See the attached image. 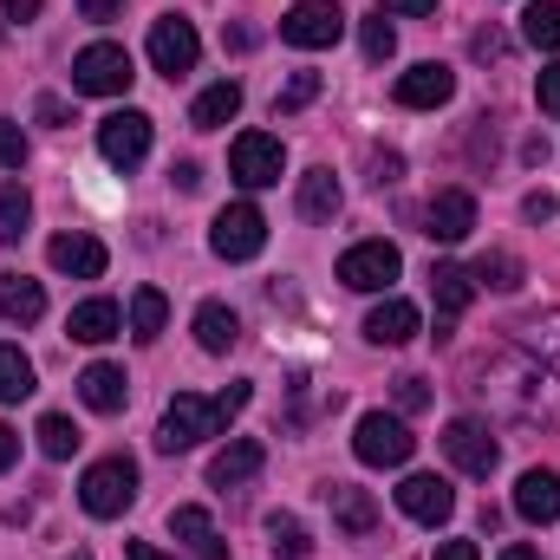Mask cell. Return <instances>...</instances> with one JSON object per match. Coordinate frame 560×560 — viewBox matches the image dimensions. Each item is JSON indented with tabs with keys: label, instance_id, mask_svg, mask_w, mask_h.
<instances>
[{
	"label": "cell",
	"instance_id": "obj_1",
	"mask_svg": "<svg viewBox=\"0 0 560 560\" xmlns=\"http://www.w3.org/2000/svg\"><path fill=\"white\" fill-rule=\"evenodd\" d=\"M248 405V385H229L222 398H196V392H176L170 398V411H163V430H156V450H196V443H209V436H222L229 418Z\"/></svg>",
	"mask_w": 560,
	"mask_h": 560
},
{
	"label": "cell",
	"instance_id": "obj_2",
	"mask_svg": "<svg viewBox=\"0 0 560 560\" xmlns=\"http://www.w3.org/2000/svg\"><path fill=\"white\" fill-rule=\"evenodd\" d=\"M79 502H85V515L118 522V515L138 502V463H131V456H98V463L79 476Z\"/></svg>",
	"mask_w": 560,
	"mask_h": 560
},
{
	"label": "cell",
	"instance_id": "obj_3",
	"mask_svg": "<svg viewBox=\"0 0 560 560\" xmlns=\"http://www.w3.org/2000/svg\"><path fill=\"white\" fill-rule=\"evenodd\" d=\"M411 450H418V436L405 430V418L365 411L359 430H352V456H359L365 469H405V463H411Z\"/></svg>",
	"mask_w": 560,
	"mask_h": 560
},
{
	"label": "cell",
	"instance_id": "obj_4",
	"mask_svg": "<svg viewBox=\"0 0 560 560\" xmlns=\"http://www.w3.org/2000/svg\"><path fill=\"white\" fill-rule=\"evenodd\" d=\"M131 52L125 46H112V39H98V46H85L79 59H72V85L85 92V98H125L131 92Z\"/></svg>",
	"mask_w": 560,
	"mask_h": 560
},
{
	"label": "cell",
	"instance_id": "obj_5",
	"mask_svg": "<svg viewBox=\"0 0 560 560\" xmlns=\"http://www.w3.org/2000/svg\"><path fill=\"white\" fill-rule=\"evenodd\" d=\"M209 248H215L222 261H255V255L268 248V215H261L255 202H229V209L215 215V229H209Z\"/></svg>",
	"mask_w": 560,
	"mask_h": 560
},
{
	"label": "cell",
	"instance_id": "obj_6",
	"mask_svg": "<svg viewBox=\"0 0 560 560\" xmlns=\"http://www.w3.org/2000/svg\"><path fill=\"white\" fill-rule=\"evenodd\" d=\"M339 33H346V7H339V0H293L287 20H280V39L300 46V52L339 46Z\"/></svg>",
	"mask_w": 560,
	"mask_h": 560
},
{
	"label": "cell",
	"instance_id": "obj_7",
	"mask_svg": "<svg viewBox=\"0 0 560 560\" xmlns=\"http://www.w3.org/2000/svg\"><path fill=\"white\" fill-rule=\"evenodd\" d=\"M196 59H202L196 26H189L183 13H163V20L150 26V66H156L163 79H183V72H196Z\"/></svg>",
	"mask_w": 560,
	"mask_h": 560
},
{
	"label": "cell",
	"instance_id": "obj_8",
	"mask_svg": "<svg viewBox=\"0 0 560 560\" xmlns=\"http://www.w3.org/2000/svg\"><path fill=\"white\" fill-rule=\"evenodd\" d=\"M405 268V255L392 248V242H359V248H346L339 255V280L352 287V293H385L392 280Z\"/></svg>",
	"mask_w": 560,
	"mask_h": 560
},
{
	"label": "cell",
	"instance_id": "obj_9",
	"mask_svg": "<svg viewBox=\"0 0 560 560\" xmlns=\"http://www.w3.org/2000/svg\"><path fill=\"white\" fill-rule=\"evenodd\" d=\"M229 170H235L242 189H268V183H280V170H287V150L268 131H242L235 150H229Z\"/></svg>",
	"mask_w": 560,
	"mask_h": 560
},
{
	"label": "cell",
	"instance_id": "obj_10",
	"mask_svg": "<svg viewBox=\"0 0 560 560\" xmlns=\"http://www.w3.org/2000/svg\"><path fill=\"white\" fill-rule=\"evenodd\" d=\"M443 456H450L463 476H489V469L502 463V450H495L489 423H476V418H456L450 430H443Z\"/></svg>",
	"mask_w": 560,
	"mask_h": 560
},
{
	"label": "cell",
	"instance_id": "obj_11",
	"mask_svg": "<svg viewBox=\"0 0 560 560\" xmlns=\"http://www.w3.org/2000/svg\"><path fill=\"white\" fill-rule=\"evenodd\" d=\"M98 150H105V163L138 170L143 156H150V118H143V112H112V118L98 125Z\"/></svg>",
	"mask_w": 560,
	"mask_h": 560
},
{
	"label": "cell",
	"instance_id": "obj_12",
	"mask_svg": "<svg viewBox=\"0 0 560 560\" xmlns=\"http://www.w3.org/2000/svg\"><path fill=\"white\" fill-rule=\"evenodd\" d=\"M392 98H398L405 112H436V105H450V98H456V72H450V66H436V59H423V66H411V72L392 85Z\"/></svg>",
	"mask_w": 560,
	"mask_h": 560
},
{
	"label": "cell",
	"instance_id": "obj_13",
	"mask_svg": "<svg viewBox=\"0 0 560 560\" xmlns=\"http://www.w3.org/2000/svg\"><path fill=\"white\" fill-rule=\"evenodd\" d=\"M398 509H405L411 522H423V528H443V522L456 515V489H450L443 476H405V482H398Z\"/></svg>",
	"mask_w": 560,
	"mask_h": 560
},
{
	"label": "cell",
	"instance_id": "obj_14",
	"mask_svg": "<svg viewBox=\"0 0 560 560\" xmlns=\"http://www.w3.org/2000/svg\"><path fill=\"white\" fill-rule=\"evenodd\" d=\"M469 229H476V196H469V189H436L430 209H423V235L450 248V242H463Z\"/></svg>",
	"mask_w": 560,
	"mask_h": 560
},
{
	"label": "cell",
	"instance_id": "obj_15",
	"mask_svg": "<svg viewBox=\"0 0 560 560\" xmlns=\"http://www.w3.org/2000/svg\"><path fill=\"white\" fill-rule=\"evenodd\" d=\"M261 469H268V443H261V436H235L229 450H215L209 482H215V489H242V482H255Z\"/></svg>",
	"mask_w": 560,
	"mask_h": 560
},
{
	"label": "cell",
	"instance_id": "obj_16",
	"mask_svg": "<svg viewBox=\"0 0 560 560\" xmlns=\"http://www.w3.org/2000/svg\"><path fill=\"white\" fill-rule=\"evenodd\" d=\"M46 261H52L59 275H72V280H98L112 255H105V242H98V235H79V229H72V235H52Z\"/></svg>",
	"mask_w": 560,
	"mask_h": 560
},
{
	"label": "cell",
	"instance_id": "obj_17",
	"mask_svg": "<svg viewBox=\"0 0 560 560\" xmlns=\"http://www.w3.org/2000/svg\"><path fill=\"white\" fill-rule=\"evenodd\" d=\"M515 515L535 522V528L560 522V476L555 469H528V476L515 482Z\"/></svg>",
	"mask_w": 560,
	"mask_h": 560
},
{
	"label": "cell",
	"instance_id": "obj_18",
	"mask_svg": "<svg viewBox=\"0 0 560 560\" xmlns=\"http://www.w3.org/2000/svg\"><path fill=\"white\" fill-rule=\"evenodd\" d=\"M418 326H423V313L411 300H378V306L365 313V339H372V346H411Z\"/></svg>",
	"mask_w": 560,
	"mask_h": 560
},
{
	"label": "cell",
	"instance_id": "obj_19",
	"mask_svg": "<svg viewBox=\"0 0 560 560\" xmlns=\"http://www.w3.org/2000/svg\"><path fill=\"white\" fill-rule=\"evenodd\" d=\"M170 535L189 548V560H229V541L215 535L209 509H170Z\"/></svg>",
	"mask_w": 560,
	"mask_h": 560
},
{
	"label": "cell",
	"instance_id": "obj_20",
	"mask_svg": "<svg viewBox=\"0 0 560 560\" xmlns=\"http://www.w3.org/2000/svg\"><path fill=\"white\" fill-rule=\"evenodd\" d=\"M79 398H85L98 418H118L125 398H131V378H125L118 365H85V372H79Z\"/></svg>",
	"mask_w": 560,
	"mask_h": 560
},
{
	"label": "cell",
	"instance_id": "obj_21",
	"mask_svg": "<svg viewBox=\"0 0 560 560\" xmlns=\"http://www.w3.org/2000/svg\"><path fill=\"white\" fill-rule=\"evenodd\" d=\"M326 502H332V522H339L352 541H365V535L378 528V502H372L359 482H332V489H326Z\"/></svg>",
	"mask_w": 560,
	"mask_h": 560
},
{
	"label": "cell",
	"instance_id": "obj_22",
	"mask_svg": "<svg viewBox=\"0 0 560 560\" xmlns=\"http://www.w3.org/2000/svg\"><path fill=\"white\" fill-rule=\"evenodd\" d=\"M118 326H125L118 300H85V306H72V319H66V332H72L79 346H105V339H118Z\"/></svg>",
	"mask_w": 560,
	"mask_h": 560
},
{
	"label": "cell",
	"instance_id": "obj_23",
	"mask_svg": "<svg viewBox=\"0 0 560 560\" xmlns=\"http://www.w3.org/2000/svg\"><path fill=\"white\" fill-rule=\"evenodd\" d=\"M0 313L13 319V326H33V319H46V287L26 275H0Z\"/></svg>",
	"mask_w": 560,
	"mask_h": 560
},
{
	"label": "cell",
	"instance_id": "obj_24",
	"mask_svg": "<svg viewBox=\"0 0 560 560\" xmlns=\"http://www.w3.org/2000/svg\"><path fill=\"white\" fill-rule=\"evenodd\" d=\"M339 202H346V189H339L332 170H306V176H300V215H306V222H332Z\"/></svg>",
	"mask_w": 560,
	"mask_h": 560
},
{
	"label": "cell",
	"instance_id": "obj_25",
	"mask_svg": "<svg viewBox=\"0 0 560 560\" xmlns=\"http://www.w3.org/2000/svg\"><path fill=\"white\" fill-rule=\"evenodd\" d=\"M235 112H242V85H235V79H222V85H209V92L189 105V125H196V131H222Z\"/></svg>",
	"mask_w": 560,
	"mask_h": 560
},
{
	"label": "cell",
	"instance_id": "obj_26",
	"mask_svg": "<svg viewBox=\"0 0 560 560\" xmlns=\"http://www.w3.org/2000/svg\"><path fill=\"white\" fill-rule=\"evenodd\" d=\"M235 339H242V319H235L222 300H202V306H196V346H202V352H229Z\"/></svg>",
	"mask_w": 560,
	"mask_h": 560
},
{
	"label": "cell",
	"instance_id": "obj_27",
	"mask_svg": "<svg viewBox=\"0 0 560 560\" xmlns=\"http://www.w3.org/2000/svg\"><path fill=\"white\" fill-rule=\"evenodd\" d=\"M430 300H436V313H443V319H456V313L476 300V275H469V268H450V261H443V268H430Z\"/></svg>",
	"mask_w": 560,
	"mask_h": 560
},
{
	"label": "cell",
	"instance_id": "obj_28",
	"mask_svg": "<svg viewBox=\"0 0 560 560\" xmlns=\"http://www.w3.org/2000/svg\"><path fill=\"white\" fill-rule=\"evenodd\" d=\"M163 326H170V300H163V287H138V293H131V339L150 346Z\"/></svg>",
	"mask_w": 560,
	"mask_h": 560
},
{
	"label": "cell",
	"instance_id": "obj_29",
	"mask_svg": "<svg viewBox=\"0 0 560 560\" xmlns=\"http://www.w3.org/2000/svg\"><path fill=\"white\" fill-rule=\"evenodd\" d=\"M522 39L541 46V52H560V0H528V13H522Z\"/></svg>",
	"mask_w": 560,
	"mask_h": 560
},
{
	"label": "cell",
	"instance_id": "obj_30",
	"mask_svg": "<svg viewBox=\"0 0 560 560\" xmlns=\"http://www.w3.org/2000/svg\"><path fill=\"white\" fill-rule=\"evenodd\" d=\"M33 398V359L20 346H0V405H20Z\"/></svg>",
	"mask_w": 560,
	"mask_h": 560
},
{
	"label": "cell",
	"instance_id": "obj_31",
	"mask_svg": "<svg viewBox=\"0 0 560 560\" xmlns=\"http://www.w3.org/2000/svg\"><path fill=\"white\" fill-rule=\"evenodd\" d=\"M33 436H39V450H46L52 463H66V456H72V450L85 443V436H79V423H72V418H59V411H46V418H39V430H33Z\"/></svg>",
	"mask_w": 560,
	"mask_h": 560
},
{
	"label": "cell",
	"instance_id": "obj_32",
	"mask_svg": "<svg viewBox=\"0 0 560 560\" xmlns=\"http://www.w3.org/2000/svg\"><path fill=\"white\" fill-rule=\"evenodd\" d=\"M26 222H33V196H26L20 183H7V189H0V242H20Z\"/></svg>",
	"mask_w": 560,
	"mask_h": 560
},
{
	"label": "cell",
	"instance_id": "obj_33",
	"mask_svg": "<svg viewBox=\"0 0 560 560\" xmlns=\"http://www.w3.org/2000/svg\"><path fill=\"white\" fill-rule=\"evenodd\" d=\"M268 535H275V555L280 560H313V541L293 515H268Z\"/></svg>",
	"mask_w": 560,
	"mask_h": 560
},
{
	"label": "cell",
	"instance_id": "obj_34",
	"mask_svg": "<svg viewBox=\"0 0 560 560\" xmlns=\"http://www.w3.org/2000/svg\"><path fill=\"white\" fill-rule=\"evenodd\" d=\"M469 275L482 280V287H495V293H515V287H522V261H515V255H482Z\"/></svg>",
	"mask_w": 560,
	"mask_h": 560
},
{
	"label": "cell",
	"instance_id": "obj_35",
	"mask_svg": "<svg viewBox=\"0 0 560 560\" xmlns=\"http://www.w3.org/2000/svg\"><path fill=\"white\" fill-rule=\"evenodd\" d=\"M319 98V72H293L287 85H280V98H275V112L280 118H293V112H306Z\"/></svg>",
	"mask_w": 560,
	"mask_h": 560
},
{
	"label": "cell",
	"instance_id": "obj_36",
	"mask_svg": "<svg viewBox=\"0 0 560 560\" xmlns=\"http://www.w3.org/2000/svg\"><path fill=\"white\" fill-rule=\"evenodd\" d=\"M359 39H365V59H372V66H385V59L398 52V26H392L385 13H378V20H365V26H359Z\"/></svg>",
	"mask_w": 560,
	"mask_h": 560
},
{
	"label": "cell",
	"instance_id": "obj_37",
	"mask_svg": "<svg viewBox=\"0 0 560 560\" xmlns=\"http://www.w3.org/2000/svg\"><path fill=\"white\" fill-rule=\"evenodd\" d=\"M392 398H398V411H405V418H418V411H430V385H423L418 372L392 378Z\"/></svg>",
	"mask_w": 560,
	"mask_h": 560
},
{
	"label": "cell",
	"instance_id": "obj_38",
	"mask_svg": "<svg viewBox=\"0 0 560 560\" xmlns=\"http://www.w3.org/2000/svg\"><path fill=\"white\" fill-rule=\"evenodd\" d=\"M20 163H26V138L13 118H0V170H20Z\"/></svg>",
	"mask_w": 560,
	"mask_h": 560
},
{
	"label": "cell",
	"instance_id": "obj_39",
	"mask_svg": "<svg viewBox=\"0 0 560 560\" xmlns=\"http://www.w3.org/2000/svg\"><path fill=\"white\" fill-rule=\"evenodd\" d=\"M469 52H476V59H502V52H509V33H495V26H482V33L469 39Z\"/></svg>",
	"mask_w": 560,
	"mask_h": 560
},
{
	"label": "cell",
	"instance_id": "obj_40",
	"mask_svg": "<svg viewBox=\"0 0 560 560\" xmlns=\"http://www.w3.org/2000/svg\"><path fill=\"white\" fill-rule=\"evenodd\" d=\"M535 98H541V112H555L560 118V66H548V72L535 79Z\"/></svg>",
	"mask_w": 560,
	"mask_h": 560
},
{
	"label": "cell",
	"instance_id": "obj_41",
	"mask_svg": "<svg viewBox=\"0 0 560 560\" xmlns=\"http://www.w3.org/2000/svg\"><path fill=\"white\" fill-rule=\"evenodd\" d=\"M33 118H39V125H72V112H66V98H52V92H46V98L33 105Z\"/></svg>",
	"mask_w": 560,
	"mask_h": 560
},
{
	"label": "cell",
	"instance_id": "obj_42",
	"mask_svg": "<svg viewBox=\"0 0 560 560\" xmlns=\"http://www.w3.org/2000/svg\"><path fill=\"white\" fill-rule=\"evenodd\" d=\"M398 170H405V163H398L392 150H378V156H372V183H378V189H385V183H398Z\"/></svg>",
	"mask_w": 560,
	"mask_h": 560
},
{
	"label": "cell",
	"instance_id": "obj_43",
	"mask_svg": "<svg viewBox=\"0 0 560 560\" xmlns=\"http://www.w3.org/2000/svg\"><path fill=\"white\" fill-rule=\"evenodd\" d=\"M79 13L105 26V20H118V13H125V0H79Z\"/></svg>",
	"mask_w": 560,
	"mask_h": 560
},
{
	"label": "cell",
	"instance_id": "obj_44",
	"mask_svg": "<svg viewBox=\"0 0 560 560\" xmlns=\"http://www.w3.org/2000/svg\"><path fill=\"white\" fill-rule=\"evenodd\" d=\"M170 176H176V189H183V196H196V189H202V170H196V163H176Z\"/></svg>",
	"mask_w": 560,
	"mask_h": 560
},
{
	"label": "cell",
	"instance_id": "obj_45",
	"mask_svg": "<svg viewBox=\"0 0 560 560\" xmlns=\"http://www.w3.org/2000/svg\"><path fill=\"white\" fill-rule=\"evenodd\" d=\"M535 339H541L548 352H560V313H548V319H535Z\"/></svg>",
	"mask_w": 560,
	"mask_h": 560
},
{
	"label": "cell",
	"instance_id": "obj_46",
	"mask_svg": "<svg viewBox=\"0 0 560 560\" xmlns=\"http://www.w3.org/2000/svg\"><path fill=\"white\" fill-rule=\"evenodd\" d=\"M436 560H482L476 541H436Z\"/></svg>",
	"mask_w": 560,
	"mask_h": 560
},
{
	"label": "cell",
	"instance_id": "obj_47",
	"mask_svg": "<svg viewBox=\"0 0 560 560\" xmlns=\"http://www.w3.org/2000/svg\"><path fill=\"white\" fill-rule=\"evenodd\" d=\"M378 7H385V13H411V20H418V13H436V0H378Z\"/></svg>",
	"mask_w": 560,
	"mask_h": 560
},
{
	"label": "cell",
	"instance_id": "obj_48",
	"mask_svg": "<svg viewBox=\"0 0 560 560\" xmlns=\"http://www.w3.org/2000/svg\"><path fill=\"white\" fill-rule=\"evenodd\" d=\"M13 456H20V430L0 423V469H13Z\"/></svg>",
	"mask_w": 560,
	"mask_h": 560
},
{
	"label": "cell",
	"instance_id": "obj_49",
	"mask_svg": "<svg viewBox=\"0 0 560 560\" xmlns=\"http://www.w3.org/2000/svg\"><path fill=\"white\" fill-rule=\"evenodd\" d=\"M0 13H7V20H33V13H39V0H0Z\"/></svg>",
	"mask_w": 560,
	"mask_h": 560
},
{
	"label": "cell",
	"instance_id": "obj_50",
	"mask_svg": "<svg viewBox=\"0 0 560 560\" xmlns=\"http://www.w3.org/2000/svg\"><path fill=\"white\" fill-rule=\"evenodd\" d=\"M131 560H176V555H163L156 541H131Z\"/></svg>",
	"mask_w": 560,
	"mask_h": 560
},
{
	"label": "cell",
	"instance_id": "obj_51",
	"mask_svg": "<svg viewBox=\"0 0 560 560\" xmlns=\"http://www.w3.org/2000/svg\"><path fill=\"white\" fill-rule=\"evenodd\" d=\"M502 560H541L535 548H502Z\"/></svg>",
	"mask_w": 560,
	"mask_h": 560
},
{
	"label": "cell",
	"instance_id": "obj_52",
	"mask_svg": "<svg viewBox=\"0 0 560 560\" xmlns=\"http://www.w3.org/2000/svg\"><path fill=\"white\" fill-rule=\"evenodd\" d=\"M72 560H92V555H72Z\"/></svg>",
	"mask_w": 560,
	"mask_h": 560
}]
</instances>
